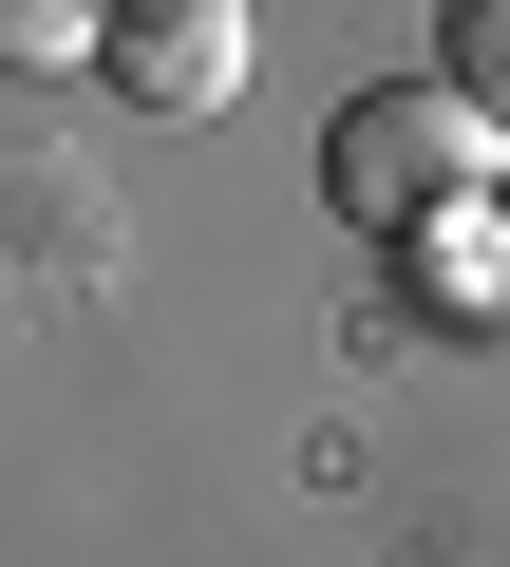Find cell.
Instances as JSON below:
<instances>
[{"label":"cell","mask_w":510,"mask_h":567,"mask_svg":"<svg viewBox=\"0 0 510 567\" xmlns=\"http://www.w3.org/2000/svg\"><path fill=\"white\" fill-rule=\"evenodd\" d=\"M454 95L510 114V0H454Z\"/></svg>","instance_id":"obj_4"},{"label":"cell","mask_w":510,"mask_h":567,"mask_svg":"<svg viewBox=\"0 0 510 567\" xmlns=\"http://www.w3.org/2000/svg\"><path fill=\"white\" fill-rule=\"evenodd\" d=\"M114 76L152 114H227L246 95V0H114Z\"/></svg>","instance_id":"obj_2"},{"label":"cell","mask_w":510,"mask_h":567,"mask_svg":"<svg viewBox=\"0 0 510 567\" xmlns=\"http://www.w3.org/2000/svg\"><path fill=\"white\" fill-rule=\"evenodd\" d=\"M58 58H114V0H0V76H58Z\"/></svg>","instance_id":"obj_3"},{"label":"cell","mask_w":510,"mask_h":567,"mask_svg":"<svg viewBox=\"0 0 510 567\" xmlns=\"http://www.w3.org/2000/svg\"><path fill=\"white\" fill-rule=\"evenodd\" d=\"M491 208H510V189H491Z\"/></svg>","instance_id":"obj_5"},{"label":"cell","mask_w":510,"mask_h":567,"mask_svg":"<svg viewBox=\"0 0 510 567\" xmlns=\"http://www.w3.org/2000/svg\"><path fill=\"white\" fill-rule=\"evenodd\" d=\"M491 133H510V114H472L454 76H435V95H360V114H341V152H322V189H341V227H435V208L510 189V171H491Z\"/></svg>","instance_id":"obj_1"}]
</instances>
